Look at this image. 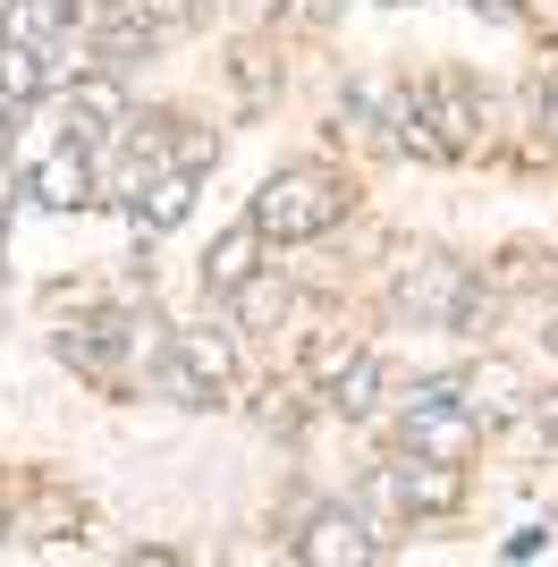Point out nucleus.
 Here are the masks:
<instances>
[{"label":"nucleus","instance_id":"nucleus-1","mask_svg":"<svg viewBox=\"0 0 558 567\" xmlns=\"http://www.w3.org/2000/svg\"><path fill=\"white\" fill-rule=\"evenodd\" d=\"M339 213H348V187H339L330 169H279V178H262L246 220H255L262 237H279V246H297V237L339 229Z\"/></svg>","mask_w":558,"mask_h":567},{"label":"nucleus","instance_id":"nucleus-2","mask_svg":"<svg viewBox=\"0 0 558 567\" xmlns=\"http://www.w3.org/2000/svg\"><path fill=\"white\" fill-rule=\"evenodd\" d=\"M372 492L390 508H406V517H448V508H465V474L448 457H406V466L372 474Z\"/></svg>","mask_w":558,"mask_h":567},{"label":"nucleus","instance_id":"nucleus-3","mask_svg":"<svg viewBox=\"0 0 558 567\" xmlns=\"http://www.w3.org/2000/svg\"><path fill=\"white\" fill-rule=\"evenodd\" d=\"M465 297H474V271H465V262H448V255H423L415 271H397L390 313H415V322H457Z\"/></svg>","mask_w":558,"mask_h":567},{"label":"nucleus","instance_id":"nucleus-4","mask_svg":"<svg viewBox=\"0 0 558 567\" xmlns=\"http://www.w3.org/2000/svg\"><path fill=\"white\" fill-rule=\"evenodd\" d=\"M288 550H297L304 567H364V559H381V534H372L355 508H313V517H304V534H297Z\"/></svg>","mask_w":558,"mask_h":567},{"label":"nucleus","instance_id":"nucleus-5","mask_svg":"<svg viewBox=\"0 0 558 567\" xmlns=\"http://www.w3.org/2000/svg\"><path fill=\"white\" fill-rule=\"evenodd\" d=\"M111 127H127V85H118L111 69L76 76V85H69V144H76V153H93Z\"/></svg>","mask_w":558,"mask_h":567},{"label":"nucleus","instance_id":"nucleus-6","mask_svg":"<svg viewBox=\"0 0 558 567\" xmlns=\"http://www.w3.org/2000/svg\"><path fill=\"white\" fill-rule=\"evenodd\" d=\"M474 432H483L474 406H406V450L415 457H448V466H457V457L474 450Z\"/></svg>","mask_w":558,"mask_h":567},{"label":"nucleus","instance_id":"nucleus-7","mask_svg":"<svg viewBox=\"0 0 558 567\" xmlns=\"http://www.w3.org/2000/svg\"><path fill=\"white\" fill-rule=\"evenodd\" d=\"M34 204H51V213H85L93 204V153H76V144H60L51 162H34Z\"/></svg>","mask_w":558,"mask_h":567},{"label":"nucleus","instance_id":"nucleus-8","mask_svg":"<svg viewBox=\"0 0 558 567\" xmlns=\"http://www.w3.org/2000/svg\"><path fill=\"white\" fill-rule=\"evenodd\" d=\"M255 255H262V229H255V220H237V229H229V237H220V246L204 255V288H211V297H237V288H246V280L262 271Z\"/></svg>","mask_w":558,"mask_h":567},{"label":"nucleus","instance_id":"nucleus-9","mask_svg":"<svg viewBox=\"0 0 558 567\" xmlns=\"http://www.w3.org/2000/svg\"><path fill=\"white\" fill-rule=\"evenodd\" d=\"M127 348H136V322H127V313H102V322H85V331L60 339V355H69V364H85V373H111Z\"/></svg>","mask_w":558,"mask_h":567},{"label":"nucleus","instance_id":"nucleus-10","mask_svg":"<svg viewBox=\"0 0 558 567\" xmlns=\"http://www.w3.org/2000/svg\"><path fill=\"white\" fill-rule=\"evenodd\" d=\"M43 85H60V60L43 43H18V34H0V94L9 102H34Z\"/></svg>","mask_w":558,"mask_h":567},{"label":"nucleus","instance_id":"nucleus-11","mask_svg":"<svg viewBox=\"0 0 558 567\" xmlns=\"http://www.w3.org/2000/svg\"><path fill=\"white\" fill-rule=\"evenodd\" d=\"M423 111H432V127H441L448 144H465V136H483V102H474V85L465 76H441L432 94H415Z\"/></svg>","mask_w":558,"mask_h":567},{"label":"nucleus","instance_id":"nucleus-12","mask_svg":"<svg viewBox=\"0 0 558 567\" xmlns=\"http://www.w3.org/2000/svg\"><path fill=\"white\" fill-rule=\"evenodd\" d=\"M465 406H474L483 424L516 415V406H525V373H516V364H474V373H465Z\"/></svg>","mask_w":558,"mask_h":567},{"label":"nucleus","instance_id":"nucleus-13","mask_svg":"<svg viewBox=\"0 0 558 567\" xmlns=\"http://www.w3.org/2000/svg\"><path fill=\"white\" fill-rule=\"evenodd\" d=\"M195 213V169H162L153 187H144V204H136V229L153 237V229H178V220Z\"/></svg>","mask_w":558,"mask_h":567},{"label":"nucleus","instance_id":"nucleus-14","mask_svg":"<svg viewBox=\"0 0 558 567\" xmlns=\"http://www.w3.org/2000/svg\"><path fill=\"white\" fill-rule=\"evenodd\" d=\"M229 306H237V322H246V331H271L279 313H288V280H279V271H255Z\"/></svg>","mask_w":558,"mask_h":567},{"label":"nucleus","instance_id":"nucleus-15","mask_svg":"<svg viewBox=\"0 0 558 567\" xmlns=\"http://www.w3.org/2000/svg\"><path fill=\"white\" fill-rule=\"evenodd\" d=\"M372 390H381V364L372 355H348L330 373V415H372Z\"/></svg>","mask_w":558,"mask_h":567},{"label":"nucleus","instance_id":"nucleus-16","mask_svg":"<svg viewBox=\"0 0 558 567\" xmlns=\"http://www.w3.org/2000/svg\"><path fill=\"white\" fill-rule=\"evenodd\" d=\"M169 355H178L186 373H204L211 390H220V381H229V364H237V355H229V339H220V331H178V339H169Z\"/></svg>","mask_w":558,"mask_h":567},{"label":"nucleus","instance_id":"nucleus-17","mask_svg":"<svg viewBox=\"0 0 558 567\" xmlns=\"http://www.w3.org/2000/svg\"><path fill=\"white\" fill-rule=\"evenodd\" d=\"M162 43V18L153 9H118L111 25H102V60H136V51Z\"/></svg>","mask_w":558,"mask_h":567},{"label":"nucleus","instance_id":"nucleus-18","mask_svg":"<svg viewBox=\"0 0 558 567\" xmlns=\"http://www.w3.org/2000/svg\"><path fill=\"white\" fill-rule=\"evenodd\" d=\"M153 381H162V399H169V406H211V381H204V373H186L178 355H162V364H153Z\"/></svg>","mask_w":558,"mask_h":567},{"label":"nucleus","instance_id":"nucleus-19","mask_svg":"<svg viewBox=\"0 0 558 567\" xmlns=\"http://www.w3.org/2000/svg\"><path fill=\"white\" fill-rule=\"evenodd\" d=\"M211 162H220V136H211V127H186V136H178V169H195V178H204Z\"/></svg>","mask_w":558,"mask_h":567},{"label":"nucleus","instance_id":"nucleus-20","mask_svg":"<svg viewBox=\"0 0 558 567\" xmlns=\"http://www.w3.org/2000/svg\"><path fill=\"white\" fill-rule=\"evenodd\" d=\"M534 111H541V127L558 136V76H541V85H534Z\"/></svg>","mask_w":558,"mask_h":567},{"label":"nucleus","instance_id":"nucleus-21","mask_svg":"<svg viewBox=\"0 0 558 567\" xmlns=\"http://www.w3.org/2000/svg\"><path fill=\"white\" fill-rule=\"evenodd\" d=\"M262 424H271V432H297V406H288V399L271 390V399H262Z\"/></svg>","mask_w":558,"mask_h":567},{"label":"nucleus","instance_id":"nucleus-22","mask_svg":"<svg viewBox=\"0 0 558 567\" xmlns=\"http://www.w3.org/2000/svg\"><path fill=\"white\" fill-rule=\"evenodd\" d=\"M330 9H339V0H297V25H322Z\"/></svg>","mask_w":558,"mask_h":567},{"label":"nucleus","instance_id":"nucleus-23","mask_svg":"<svg viewBox=\"0 0 558 567\" xmlns=\"http://www.w3.org/2000/svg\"><path fill=\"white\" fill-rule=\"evenodd\" d=\"M541 441H550V450H558V399L541 406Z\"/></svg>","mask_w":558,"mask_h":567},{"label":"nucleus","instance_id":"nucleus-24","mask_svg":"<svg viewBox=\"0 0 558 567\" xmlns=\"http://www.w3.org/2000/svg\"><path fill=\"white\" fill-rule=\"evenodd\" d=\"M465 9H490V18H508V0H465Z\"/></svg>","mask_w":558,"mask_h":567},{"label":"nucleus","instance_id":"nucleus-25","mask_svg":"<svg viewBox=\"0 0 558 567\" xmlns=\"http://www.w3.org/2000/svg\"><path fill=\"white\" fill-rule=\"evenodd\" d=\"M541 339H550V355H558V313H550V331H541Z\"/></svg>","mask_w":558,"mask_h":567}]
</instances>
